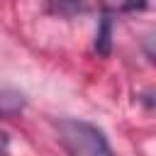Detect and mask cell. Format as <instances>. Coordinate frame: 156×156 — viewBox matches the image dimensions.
I'll list each match as a JSON object with an SVG mask.
<instances>
[{
    "mask_svg": "<svg viewBox=\"0 0 156 156\" xmlns=\"http://www.w3.org/2000/svg\"><path fill=\"white\" fill-rule=\"evenodd\" d=\"M58 139L73 156H115L105 134L83 119H61L56 122Z\"/></svg>",
    "mask_w": 156,
    "mask_h": 156,
    "instance_id": "cell-1",
    "label": "cell"
},
{
    "mask_svg": "<svg viewBox=\"0 0 156 156\" xmlns=\"http://www.w3.org/2000/svg\"><path fill=\"white\" fill-rule=\"evenodd\" d=\"M22 107H24L22 93H17V90H12L7 85H0V117H12Z\"/></svg>",
    "mask_w": 156,
    "mask_h": 156,
    "instance_id": "cell-2",
    "label": "cell"
},
{
    "mask_svg": "<svg viewBox=\"0 0 156 156\" xmlns=\"http://www.w3.org/2000/svg\"><path fill=\"white\" fill-rule=\"evenodd\" d=\"M110 49H112V20H110V15H102L100 29H98V37H95V51L107 56Z\"/></svg>",
    "mask_w": 156,
    "mask_h": 156,
    "instance_id": "cell-3",
    "label": "cell"
},
{
    "mask_svg": "<svg viewBox=\"0 0 156 156\" xmlns=\"http://www.w3.org/2000/svg\"><path fill=\"white\" fill-rule=\"evenodd\" d=\"M46 2H49V7H51L54 12L66 15V17L83 10V2H80V0H46Z\"/></svg>",
    "mask_w": 156,
    "mask_h": 156,
    "instance_id": "cell-4",
    "label": "cell"
},
{
    "mask_svg": "<svg viewBox=\"0 0 156 156\" xmlns=\"http://www.w3.org/2000/svg\"><path fill=\"white\" fill-rule=\"evenodd\" d=\"M117 2H119V7L127 10V12H132V10H144V7L149 5V0H117Z\"/></svg>",
    "mask_w": 156,
    "mask_h": 156,
    "instance_id": "cell-5",
    "label": "cell"
}]
</instances>
